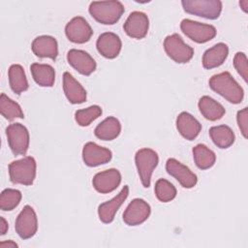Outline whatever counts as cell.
I'll return each instance as SVG.
<instances>
[{
	"instance_id": "6da1fadb",
	"label": "cell",
	"mask_w": 248,
	"mask_h": 248,
	"mask_svg": "<svg viewBox=\"0 0 248 248\" xmlns=\"http://www.w3.org/2000/svg\"><path fill=\"white\" fill-rule=\"evenodd\" d=\"M210 88L232 104H239L244 97L242 87L229 72L214 75L209 79Z\"/></svg>"
},
{
	"instance_id": "7a4b0ae2",
	"label": "cell",
	"mask_w": 248,
	"mask_h": 248,
	"mask_svg": "<svg viewBox=\"0 0 248 248\" xmlns=\"http://www.w3.org/2000/svg\"><path fill=\"white\" fill-rule=\"evenodd\" d=\"M89 14L102 24L116 23L124 13V6L119 1H94L88 8Z\"/></svg>"
},
{
	"instance_id": "3957f363",
	"label": "cell",
	"mask_w": 248,
	"mask_h": 248,
	"mask_svg": "<svg viewBox=\"0 0 248 248\" xmlns=\"http://www.w3.org/2000/svg\"><path fill=\"white\" fill-rule=\"evenodd\" d=\"M36 161L31 156L13 161L9 165L10 179L14 184L31 185L36 177Z\"/></svg>"
},
{
	"instance_id": "277c9868",
	"label": "cell",
	"mask_w": 248,
	"mask_h": 248,
	"mask_svg": "<svg viewBox=\"0 0 248 248\" xmlns=\"http://www.w3.org/2000/svg\"><path fill=\"white\" fill-rule=\"evenodd\" d=\"M159 162L158 154L150 148H141L135 155V163L143 187L150 186L151 175Z\"/></svg>"
},
{
	"instance_id": "5b68a950",
	"label": "cell",
	"mask_w": 248,
	"mask_h": 248,
	"mask_svg": "<svg viewBox=\"0 0 248 248\" xmlns=\"http://www.w3.org/2000/svg\"><path fill=\"white\" fill-rule=\"evenodd\" d=\"M181 4L186 13L207 19L218 18L222 12L219 0H183Z\"/></svg>"
},
{
	"instance_id": "8992f818",
	"label": "cell",
	"mask_w": 248,
	"mask_h": 248,
	"mask_svg": "<svg viewBox=\"0 0 248 248\" xmlns=\"http://www.w3.org/2000/svg\"><path fill=\"white\" fill-rule=\"evenodd\" d=\"M164 48L168 56L176 63H187L193 55L194 49L185 44L178 34H171L164 40Z\"/></svg>"
},
{
	"instance_id": "52a82bcc",
	"label": "cell",
	"mask_w": 248,
	"mask_h": 248,
	"mask_svg": "<svg viewBox=\"0 0 248 248\" xmlns=\"http://www.w3.org/2000/svg\"><path fill=\"white\" fill-rule=\"evenodd\" d=\"M181 31L192 41L203 44L216 36V28L213 25L202 23L189 18H184L180 23Z\"/></svg>"
},
{
	"instance_id": "ba28073f",
	"label": "cell",
	"mask_w": 248,
	"mask_h": 248,
	"mask_svg": "<svg viewBox=\"0 0 248 248\" xmlns=\"http://www.w3.org/2000/svg\"><path fill=\"white\" fill-rule=\"evenodd\" d=\"M8 143L15 155H24L29 147V132L20 123H12L6 129Z\"/></svg>"
},
{
	"instance_id": "9c48e42d",
	"label": "cell",
	"mask_w": 248,
	"mask_h": 248,
	"mask_svg": "<svg viewBox=\"0 0 248 248\" xmlns=\"http://www.w3.org/2000/svg\"><path fill=\"white\" fill-rule=\"evenodd\" d=\"M15 229L22 239H28L35 235L38 230L37 215L33 207L25 205L16 220Z\"/></svg>"
},
{
	"instance_id": "30bf717a",
	"label": "cell",
	"mask_w": 248,
	"mask_h": 248,
	"mask_svg": "<svg viewBox=\"0 0 248 248\" xmlns=\"http://www.w3.org/2000/svg\"><path fill=\"white\" fill-rule=\"evenodd\" d=\"M65 34L69 41L76 44H84L90 40L93 30L85 18L75 16L66 24Z\"/></svg>"
},
{
	"instance_id": "8fae6325",
	"label": "cell",
	"mask_w": 248,
	"mask_h": 248,
	"mask_svg": "<svg viewBox=\"0 0 248 248\" xmlns=\"http://www.w3.org/2000/svg\"><path fill=\"white\" fill-rule=\"evenodd\" d=\"M150 212V205L144 200L134 199L123 213V221L128 226H138L147 220Z\"/></svg>"
},
{
	"instance_id": "7c38bea8",
	"label": "cell",
	"mask_w": 248,
	"mask_h": 248,
	"mask_svg": "<svg viewBox=\"0 0 248 248\" xmlns=\"http://www.w3.org/2000/svg\"><path fill=\"white\" fill-rule=\"evenodd\" d=\"M166 170L168 173L173 176L184 188H193L198 182L197 175L188 167L174 158L168 159L166 163Z\"/></svg>"
},
{
	"instance_id": "4fadbf2b",
	"label": "cell",
	"mask_w": 248,
	"mask_h": 248,
	"mask_svg": "<svg viewBox=\"0 0 248 248\" xmlns=\"http://www.w3.org/2000/svg\"><path fill=\"white\" fill-rule=\"evenodd\" d=\"M149 27L147 16L142 12H133L127 17L123 28L125 33L134 39H142L146 36Z\"/></svg>"
},
{
	"instance_id": "5bb4252c",
	"label": "cell",
	"mask_w": 248,
	"mask_h": 248,
	"mask_svg": "<svg viewBox=\"0 0 248 248\" xmlns=\"http://www.w3.org/2000/svg\"><path fill=\"white\" fill-rule=\"evenodd\" d=\"M112 153L109 149L102 147L95 142L89 141L84 144L82 149V159L86 166L97 167L107 164L111 160Z\"/></svg>"
},
{
	"instance_id": "9a60e30c",
	"label": "cell",
	"mask_w": 248,
	"mask_h": 248,
	"mask_svg": "<svg viewBox=\"0 0 248 248\" xmlns=\"http://www.w3.org/2000/svg\"><path fill=\"white\" fill-rule=\"evenodd\" d=\"M121 182V173L116 169H109L96 173L92 184L95 190L101 194H107L114 191Z\"/></svg>"
},
{
	"instance_id": "2e32d148",
	"label": "cell",
	"mask_w": 248,
	"mask_h": 248,
	"mask_svg": "<svg viewBox=\"0 0 248 248\" xmlns=\"http://www.w3.org/2000/svg\"><path fill=\"white\" fill-rule=\"evenodd\" d=\"M69 64L83 76H89L96 70V62L89 53L81 49H70L67 53Z\"/></svg>"
},
{
	"instance_id": "e0dca14e",
	"label": "cell",
	"mask_w": 248,
	"mask_h": 248,
	"mask_svg": "<svg viewBox=\"0 0 248 248\" xmlns=\"http://www.w3.org/2000/svg\"><path fill=\"white\" fill-rule=\"evenodd\" d=\"M129 195V187L125 185L122 190L113 199L103 202L98 207V215L103 223H111L115 217V214L122 203L125 202Z\"/></svg>"
},
{
	"instance_id": "ac0fdd59",
	"label": "cell",
	"mask_w": 248,
	"mask_h": 248,
	"mask_svg": "<svg viewBox=\"0 0 248 248\" xmlns=\"http://www.w3.org/2000/svg\"><path fill=\"white\" fill-rule=\"evenodd\" d=\"M122 43L120 38L112 32L102 33L96 42V47L101 55L106 58H115L121 50Z\"/></svg>"
},
{
	"instance_id": "d6986e66",
	"label": "cell",
	"mask_w": 248,
	"mask_h": 248,
	"mask_svg": "<svg viewBox=\"0 0 248 248\" xmlns=\"http://www.w3.org/2000/svg\"><path fill=\"white\" fill-rule=\"evenodd\" d=\"M31 49L36 56L41 58H50L54 60L58 55L57 41L47 35L35 38L32 42Z\"/></svg>"
},
{
	"instance_id": "ffe728a7",
	"label": "cell",
	"mask_w": 248,
	"mask_h": 248,
	"mask_svg": "<svg viewBox=\"0 0 248 248\" xmlns=\"http://www.w3.org/2000/svg\"><path fill=\"white\" fill-rule=\"evenodd\" d=\"M176 128L184 139L193 140L199 136L202 125L192 114L183 111L176 118Z\"/></svg>"
},
{
	"instance_id": "44dd1931",
	"label": "cell",
	"mask_w": 248,
	"mask_h": 248,
	"mask_svg": "<svg viewBox=\"0 0 248 248\" xmlns=\"http://www.w3.org/2000/svg\"><path fill=\"white\" fill-rule=\"evenodd\" d=\"M63 90L71 104H81L86 100V91L68 72L63 74Z\"/></svg>"
},
{
	"instance_id": "7402d4cb",
	"label": "cell",
	"mask_w": 248,
	"mask_h": 248,
	"mask_svg": "<svg viewBox=\"0 0 248 248\" xmlns=\"http://www.w3.org/2000/svg\"><path fill=\"white\" fill-rule=\"evenodd\" d=\"M229 47L224 43H218L206 49L202 55V66L204 69H213L221 66L227 59Z\"/></svg>"
},
{
	"instance_id": "603a6c76",
	"label": "cell",
	"mask_w": 248,
	"mask_h": 248,
	"mask_svg": "<svg viewBox=\"0 0 248 248\" xmlns=\"http://www.w3.org/2000/svg\"><path fill=\"white\" fill-rule=\"evenodd\" d=\"M121 132V124L119 120L113 116L104 119L95 128V136L102 140H112L116 139Z\"/></svg>"
},
{
	"instance_id": "cb8c5ba5",
	"label": "cell",
	"mask_w": 248,
	"mask_h": 248,
	"mask_svg": "<svg viewBox=\"0 0 248 248\" xmlns=\"http://www.w3.org/2000/svg\"><path fill=\"white\" fill-rule=\"evenodd\" d=\"M33 79L37 84L44 87H51L55 80V71L48 64L33 63L30 66Z\"/></svg>"
},
{
	"instance_id": "d4e9b609",
	"label": "cell",
	"mask_w": 248,
	"mask_h": 248,
	"mask_svg": "<svg viewBox=\"0 0 248 248\" xmlns=\"http://www.w3.org/2000/svg\"><path fill=\"white\" fill-rule=\"evenodd\" d=\"M198 106L203 117L210 121L222 118L226 112L224 107L209 96H202L200 99Z\"/></svg>"
},
{
	"instance_id": "484cf974",
	"label": "cell",
	"mask_w": 248,
	"mask_h": 248,
	"mask_svg": "<svg viewBox=\"0 0 248 248\" xmlns=\"http://www.w3.org/2000/svg\"><path fill=\"white\" fill-rule=\"evenodd\" d=\"M209 136L219 148H228L234 142V134L227 125L213 126L209 129Z\"/></svg>"
},
{
	"instance_id": "4316f807",
	"label": "cell",
	"mask_w": 248,
	"mask_h": 248,
	"mask_svg": "<svg viewBox=\"0 0 248 248\" xmlns=\"http://www.w3.org/2000/svg\"><path fill=\"white\" fill-rule=\"evenodd\" d=\"M9 83L16 94H20L28 89V81L24 69L18 64H13L9 68Z\"/></svg>"
},
{
	"instance_id": "83f0119b",
	"label": "cell",
	"mask_w": 248,
	"mask_h": 248,
	"mask_svg": "<svg viewBox=\"0 0 248 248\" xmlns=\"http://www.w3.org/2000/svg\"><path fill=\"white\" fill-rule=\"evenodd\" d=\"M193 157L196 166L201 170L211 168L216 161L215 153L204 144H197L193 148Z\"/></svg>"
},
{
	"instance_id": "f1b7e54d",
	"label": "cell",
	"mask_w": 248,
	"mask_h": 248,
	"mask_svg": "<svg viewBox=\"0 0 248 248\" xmlns=\"http://www.w3.org/2000/svg\"><path fill=\"white\" fill-rule=\"evenodd\" d=\"M0 112L8 120L15 118H23L24 114L20 106L6 96L4 93L0 96Z\"/></svg>"
},
{
	"instance_id": "f546056e",
	"label": "cell",
	"mask_w": 248,
	"mask_h": 248,
	"mask_svg": "<svg viewBox=\"0 0 248 248\" xmlns=\"http://www.w3.org/2000/svg\"><path fill=\"white\" fill-rule=\"evenodd\" d=\"M155 195L160 202H168L176 197V189L167 179L160 178L155 183Z\"/></svg>"
},
{
	"instance_id": "4dcf8cb0",
	"label": "cell",
	"mask_w": 248,
	"mask_h": 248,
	"mask_svg": "<svg viewBox=\"0 0 248 248\" xmlns=\"http://www.w3.org/2000/svg\"><path fill=\"white\" fill-rule=\"evenodd\" d=\"M21 193L16 189H5L0 196V208L3 211L15 209L21 201Z\"/></svg>"
},
{
	"instance_id": "1f68e13d",
	"label": "cell",
	"mask_w": 248,
	"mask_h": 248,
	"mask_svg": "<svg viewBox=\"0 0 248 248\" xmlns=\"http://www.w3.org/2000/svg\"><path fill=\"white\" fill-rule=\"evenodd\" d=\"M102 114V108L97 106H91L86 108L78 109L75 113V119L79 126L85 127L91 124L92 121L97 119Z\"/></svg>"
},
{
	"instance_id": "d6a6232c",
	"label": "cell",
	"mask_w": 248,
	"mask_h": 248,
	"mask_svg": "<svg viewBox=\"0 0 248 248\" xmlns=\"http://www.w3.org/2000/svg\"><path fill=\"white\" fill-rule=\"evenodd\" d=\"M233 66L236 72L241 76V78L247 81L248 78V66H247V58L245 53L237 52L233 58Z\"/></svg>"
},
{
	"instance_id": "836d02e7",
	"label": "cell",
	"mask_w": 248,
	"mask_h": 248,
	"mask_svg": "<svg viewBox=\"0 0 248 248\" xmlns=\"http://www.w3.org/2000/svg\"><path fill=\"white\" fill-rule=\"evenodd\" d=\"M236 120L240 132L242 133L243 137L247 139V132H248V108H244L237 111Z\"/></svg>"
},
{
	"instance_id": "e575fe53",
	"label": "cell",
	"mask_w": 248,
	"mask_h": 248,
	"mask_svg": "<svg viewBox=\"0 0 248 248\" xmlns=\"http://www.w3.org/2000/svg\"><path fill=\"white\" fill-rule=\"evenodd\" d=\"M0 234L1 235H4L6 232H7V231H8V223H7V221L4 219V217H1L0 218Z\"/></svg>"
},
{
	"instance_id": "d590c367",
	"label": "cell",
	"mask_w": 248,
	"mask_h": 248,
	"mask_svg": "<svg viewBox=\"0 0 248 248\" xmlns=\"http://www.w3.org/2000/svg\"><path fill=\"white\" fill-rule=\"evenodd\" d=\"M16 247H17V244L13 240L2 241L0 243V248H16Z\"/></svg>"
},
{
	"instance_id": "8d00e7d4",
	"label": "cell",
	"mask_w": 248,
	"mask_h": 248,
	"mask_svg": "<svg viewBox=\"0 0 248 248\" xmlns=\"http://www.w3.org/2000/svg\"><path fill=\"white\" fill-rule=\"evenodd\" d=\"M239 5L241 7V9L243 10V12L247 13V8H248V0H243L239 2Z\"/></svg>"
}]
</instances>
